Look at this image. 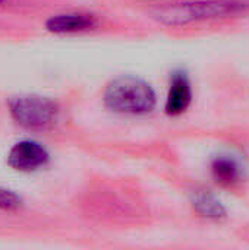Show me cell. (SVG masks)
<instances>
[{
    "instance_id": "ba28073f",
    "label": "cell",
    "mask_w": 249,
    "mask_h": 250,
    "mask_svg": "<svg viewBox=\"0 0 249 250\" xmlns=\"http://www.w3.org/2000/svg\"><path fill=\"white\" fill-rule=\"evenodd\" d=\"M211 173L216 182L223 186H233L241 180V167L229 157L216 158L211 164Z\"/></svg>"
},
{
    "instance_id": "7a4b0ae2",
    "label": "cell",
    "mask_w": 249,
    "mask_h": 250,
    "mask_svg": "<svg viewBox=\"0 0 249 250\" xmlns=\"http://www.w3.org/2000/svg\"><path fill=\"white\" fill-rule=\"evenodd\" d=\"M248 6V3L239 0H197L158 7L154 12V18L164 25L179 26L204 19L233 15L245 10Z\"/></svg>"
},
{
    "instance_id": "9c48e42d",
    "label": "cell",
    "mask_w": 249,
    "mask_h": 250,
    "mask_svg": "<svg viewBox=\"0 0 249 250\" xmlns=\"http://www.w3.org/2000/svg\"><path fill=\"white\" fill-rule=\"evenodd\" d=\"M22 205V198L9 189L0 188V209L3 211H16Z\"/></svg>"
},
{
    "instance_id": "30bf717a",
    "label": "cell",
    "mask_w": 249,
    "mask_h": 250,
    "mask_svg": "<svg viewBox=\"0 0 249 250\" xmlns=\"http://www.w3.org/2000/svg\"><path fill=\"white\" fill-rule=\"evenodd\" d=\"M3 3H4V0H0V6H1Z\"/></svg>"
},
{
    "instance_id": "5b68a950",
    "label": "cell",
    "mask_w": 249,
    "mask_h": 250,
    "mask_svg": "<svg viewBox=\"0 0 249 250\" xmlns=\"http://www.w3.org/2000/svg\"><path fill=\"white\" fill-rule=\"evenodd\" d=\"M192 101V88L188 75L183 70H176L170 78V88L166 100V113L169 116H179L189 107Z\"/></svg>"
},
{
    "instance_id": "6da1fadb",
    "label": "cell",
    "mask_w": 249,
    "mask_h": 250,
    "mask_svg": "<svg viewBox=\"0 0 249 250\" xmlns=\"http://www.w3.org/2000/svg\"><path fill=\"white\" fill-rule=\"evenodd\" d=\"M104 104L114 113L141 116L148 114L157 104L153 86L136 76H119L106 86Z\"/></svg>"
},
{
    "instance_id": "8992f818",
    "label": "cell",
    "mask_w": 249,
    "mask_h": 250,
    "mask_svg": "<svg viewBox=\"0 0 249 250\" xmlns=\"http://www.w3.org/2000/svg\"><path fill=\"white\" fill-rule=\"evenodd\" d=\"M95 21L91 15L84 13H68V15H57L50 18L45 22V28L54 34H68L84 31L94 26Z\"/></svg>"
},
{
    "instance_id": "277c9868",
    "label": "cell",
    "mask_w": 249,
    "mask_h": 250,
    "mask_svg": "<svg viewBox=\"0 0 249 250\" xmlns=\"http://www.w3.org/2000/svg\"><path fill=\"white\" fill-rule=\"evenodd\" d=\"M7 163L18 171H34L48 163V152L34 141H22L10 149Z\"/></svg>"
},
{
    "instance_id": "3957f363",
    "label": "cell",
    "mask_w": 249,
    "mask_h": 250,
    "mask_svg": "<svg viewBox=\"0 0 249 250\" xmlns=\"http://www.w3.org/2000/svg\"><path fill=\"white\" fill-rule=\"evenodd\" d=\"M13 120L31 130L51 127L59 117V107L54 101L38 95H19L9 101Z\"/></svg>"
},
{
    "instance_id": "52a82bcc",
    "label": "cell",
    "mask_w": 249,
    "mask_h": 250,
    "mask_svg": "<svg viewBox=\"0 0 249 250\" xmlns=\"http://www.w3.org/2000/svg\"><path fill=\"white\" fill-rule=\"evenodd\" d=\"M192 207L201 217L213 221H222L227 215L225 205L213 193L208 192H195L192 195Z\"/></svg>"
}]
</instances>
